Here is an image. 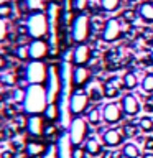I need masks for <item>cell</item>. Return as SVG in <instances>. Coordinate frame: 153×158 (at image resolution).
I'll return each instance as SVG.
<instances>
[{"mask_svg":"<svg viewBox=\"0 0 153 158\" xmlns=\"http://www.w3.org/2000/svg\"><path fill=\"white\" fill-rule=\"evenodd\" d=\"M0 99H2V97H0Z\"/></svg>","mask_w":153,"mask_h":158,"instance_id":"43","label":"cell"},{"mask_svg":"<svg viewBox=\"0 0 153 158\" xmlns=\"http://www.w3.org/2000/svg\"><path fill=\"white\" fill-rule=\"evenodd\" d=\"M3 64H5V63H3V58L0 56V68H3Z\"/></svg>","mask_w":153,"mask_h":158,"instance_id":"40","label":"cell"},{"mask_svg":"<svg viewBox=\"0 0 153 158\" xmlns=\"http://www.w3.org/2000/svg\"><path fill=\"white\" fill-rule=\"evenodd\" d=\"M137 13H138V12H137ZM137 13H135V10H123V12H122V18L125 20V22H130V20L135 17Z\"/></svg>","mask_w":153,"mask_h":158,"instance_id":"34","label":"cell"},{"mask_svg":"<svg viewBox=\"0 0 153 158\" xmlns=\"http://www.w3.org/2000/svg\"><path fill=\"white\" fill-rule=\"evenodd\" d=\"M99 3H101V8L104 12H117L118 7H120V0H99Z\"/></svg>","mask_w":153,"mask_h":158,"instance_id":"22","label":"cell"},{"mask_svg":"<svg viewBox=\"0 0 153 158\" xmlns=\"http://www.w3.org/2000/svg\"><path fill=\"white\" fill-rule=\"evenodd\" d=\"M27 130L33 137L44 135V117L41 115H30L27 120Z\"/></svg>","mask_w":153,"mask_h":158,"instance_id":"14","label":"cell"},{"mask_svg":"<svg viewBox=\"0 0 153 158\" xmlns=\"http://www.w3.org/2000/svg\"><path fill=\"white\" fill-rule=\"evenodd\" d=\"M89 7V0H72V8L76 12H84Z\"/></svg>","mask_w":153,"mask_h":158,"instance_id":"29","label":"cell"},{"mask_svg":"<svg viewBox=\"0 0 153 158\" xmlns=\"http://www.w3.org/2000/svg\"><path fill=\"white\" fill-rule=\"evenodd\" d=\"M128 2H137V0H128Z\"/></svg>","mask_w":153,"mask_h":158,"instance_id":"42","label":"cell"},{"mask_svg":"<svg viewBox=\"0 0 153 158\" xmlns=\"http://www.w3.org/2000/svg\"><path fill=\"white\" fill-rule=\"evenodd\" d=\"M122 82H123V86H125L127 91H132V89H135V87H137V84H138L137 74H133V73H127L125 76H123Z\"/></svg>","mask_w":153,"mask_h":158,"instance_id":"24","label":"cell"},{"mask_svg":"<svg viewBox=\"0 0 153 158\" xmlns=\"http://www.w3.org/2000/svg\"><path fill=\"white\" fill-rule=\"evenodd\" d=\"M138 15H140L142 20H145L148 23H153V3L151 2H143L138 7Z\"/></svg>","mask_w":153,"mask_h":158,"instance_id":"19","label":"cell"},{"mask_svg":"<svg viewBox=\"0 0 153 158\" xmlns=\"http://www.w3.org/2000/svg\"><path fill=\"white\" fill-rule=\"evenodd\" d=\"M120 152H122L123 158H142L140 148H138V145H137V143H133V142L123 143V147H122Z\"/></svg>","mask_w":153,"mask_h":158,"instance_id":"17","label":"cell"},{"mask_svg":"<svg viewBox=\"0 0 153 158\" xmlns=\"http://www.w3.org/2000/svg\"><path fill=\"white\" fill-rule=\"evenodd\" d=\"M48 147H44L41 142H28L27 143V155L30 156H43Z\"/></svg>","mask_w":153,"mask_h":158,"instance_id":"20","label":"cell"},{"mask_svg":"<svg viewBox=\"0 0 153 158\" xmlns=\"http://www.w3.org/2000/svg\"><path fill=\"white\" fill-rule=\"evenodd\" d=\"M72 40L79 43H86L89 35H91V18L86 13H79L76 18L72 20V28H71Z\"/></svg>","mask_w":153,"mask_h":158,"instance_id":"5","label":"cell"},{"mask_svg":"<svg viewBox=\"0 0 153 158\" xmlns=\"http://www.w3.org/2000/svg\"><path fill=\"white\" fill-rule=\"evenodd\" d=\"M102 158H123L122 152H115V150H107L102 153Z\"/></svg>","mask_w":153,"mask_h":158,"instance_id":"32","label":"cell"},{"mask_svg":"<svg viewBox=\"0 0 153 158\" xmlns=\"http://www.w3.org/2000/svg\"><path fill=\"white\" fill-rule=\"evenodd\" d=\"M123 138L125 137H123L120 128H107V130H104L102 135H101V140L104 143V147H107V148L120 147L123 143Z\"/></svg>","mask_w":153,"mask_h":158,"instance_id":"11","label":"cell"},{"mask_svg":"<svg viewBox=\"0 0 153 158\" xmlns=\"http://www.w3.org/2000/svg\"><path fill=\"white\" fill-rule=\"evenodd\" d=\"M87 122L91 123V125H99L102 120V110H99V109H91V110L87 112Z\"/></svg>","mask_w":153,"mask_h":158,"instance_id":"23","label":"cell"},{"mask_svg":"<svg viewBox=\"0 0 153 158\" xmlns=\"http://www.w3.org/2000/svg\"><path fill=\"white\" fill-rule=\"evenodd\" d=\"M102 87H104V97L114 99V97H117L118 94H120V87H117L115 79H110V81H107Z\"/></svg>","mask_w":153,"mask_h":158,"instance_id":"21","label":"cell"},{"mask_svg":"<svg viewBox=\"0 0 153 158\" xmlns=\"http://www.w3.org/2000/svg\"><path fill=\"white\" fill-rule=\"evenodd\" d=\"M142 158H153V152H145L142 155Z\"/></svg>","mask_w":153,"mask_h":158,"instance_id":"39","label":"cell"},{"mask_svg":"<svg viewBox=\"0 0 153 158\" xmlns=\"http://www.w3.org/2000/svg\"><path fill=\"white\" fill-rule=\"evenodd\" d=\"M140 86H142V89H143L147 94H153V74H151V73L145 74V77L142 79Z\"/></svg>","mask_w":153,"mask_h":158,"instance_id":"26","label":"cell"},{"mask_svg":"<svg viewBox=\"0 0 153 158\" xmlns=\"http://www.w3.org/2000/svg\"><path fill=\"white\" fill-rule=\"evenodd\" d=\"M120 106H122L123 114L128 117H135V115H138V112L142 110L140 99H138L135 94H125L120 101Z\"/></svg>","mask_w":153,"mask_h":158,"instance_id":"10","label":"cell"},{"mask_svg":"<svg viewBox=\"0 0 153 158\" xmlns=\"http://www.w3.org/2000/svg\"><path fill=\"white\" fill-rule=\"evenodd\" d=\"M138 132H140L138 123H137V125H135V123H125V125L122 127V133H123V137H127V138L137 137Z\"/></svg>","mask_w":153,"mask_h":158,"instance_id":"25","label":"cell"},{"mask_svg":"<svg viewBox=\"0 0 153 158\" xmlns=\"http://www.w3.org/2000/svg\"><path fill=\"white\" fill-rule=\"evenodd\" d=\"M5 2H8V0H0V5H2V3H5Z\"/></svg>","mask_w":153,"mask_h":158,"instance_id":"41","label":"cell"},{"mask_svg":"<svg viewBox=\"0 0 153 158\" xmlns=\"http://www.w3.org/2000/svg\"><path fill=\"white\" fill-rule=\"evenodd\" d=\"M91 59V48L86 43L76 44V48L72 49V63L76 66H86Z\"/></svg>","mask_w":153,"mask_h":158,"instance_id":"13","label":"cell"},{"mask_svg":"<svg viewBox=\"0 0 153 158\" xmlns=\"http://www.w3.org/2000/svg\"><path fill=\"white\" fill-rule=\"evenodd\" d=\"M89 102H91V97H89L87 92L84 91L72 92L71 97H69V112H71V115L77 117L81 114H84L89 107Z\"/></svg>","mask_w":153,"mask_h":158,"instance_id":"7","label":"cell"},{"mask_svg":"<svg viewBox=\"0 0 153 158\" xmlns=\"http://www.w3.org/2000/svg\"><path fill=\"white\" fill-rule=\"evenodd\" d=\"M48 71L49 68L43 61H30L25 69V77H27L28 84H43L48 79Z\"/></svg>","mask_w":153,"mask_h":158,"instance_id":"6","label":"cell"},{"mask_svg":"<svg viewBox=\"0 0 153 158\" xmlns=\"http://www.w3.org/2000/svg\"><path fill=\"white\" fill-rule=\"evenodd\" d=\"M49 48H51V46H49L44 40H33V41L28 44L30 59H33V61H41L43 58L48 56Z\"/></svg>","mask_w":153,"mask_h":158,"instance_id":"12","label":"cell"},{"mask_svg":"<svg viewBox=\"0 0 153 158\" xmlns=\"http://www.w3.org/2000/svg\"><path fill=\"white\" fill-rule=\"evenodd\" d=\"M143 147H145L147 152H153V137H147L143 140Z\"/></svg>","mask_w":153,"mask_h":158,"instance_id":"36","label":"cell"},{"mask_svg":"<svg viewBox=\"0 0 153 158\" xmlns=\"http://www.w3.org/2000/svg\"><path fill=\"white\" fill-rule=\"evenodd\" d=\"M63 89V79H61V71L54 66H49L48 71V79H46V94H48V104L49 102H58L61 96Z\"/></svg>","mask_w":153,"mask_h":158,"instance_id":"4","label":"cell"},{"mask_svg":"<svg viewBox=\"0 0 153 158\" xmlns=\"http://www.w3.org/2000/svg\"><path fill=\"white\" fill-rule=\"evenodd\" d=\"M43 117L46 118V120H49V122L59 118V117H61V109H59V104L58 102H49L48 106H46V109H44V112H43Z\"/></svg>","mask_w":153,"mask_h":158,"instance_id":"18","label":"cell"},{"mask_svg":"<svg viewBox=\"0 0 153 158\" xmlns=\"http://www.w3.org/2000/svg\"><path fill=\"white\" fill-rule=\"evenodd\" d=\"M23 99H25V91H22V89H17V91H15V101L23 102Z\"/></svg>","mask_w":153,"mask_h":158,"instance_id":"38","label":"cell"},{"mask_svg":"<svg viewBox=\"0 0 153 158\" xmlns=\"http://www.w3.org/2000/svg\"><path fill=\"white\" fill-rule=\"evenodd\" d=\"M8 13H10V7H7L5 3H2V5H0V18L7 17Z\"/></svg>","mask_w":153,"mask_h":158,"instance_id":"37","label":"cell"},{"mask_svg":"<svg viewBox=\"0 0 153 158\" xmlns=\"http://www.w3.org/2000/svg\"><path fill=\"white\" fill-rule=\"evenodd\" d=\"M27 31L33 40H43L49 33V20L48 13L33 12L27 20Z\"/></svg>","mask_w":153,"mask_h":158,"instance_id":"2","label":"cell"},{"mask_svg":"<svg viewBox=\"0 0 153 158\" xmlns=\"http://www.w3.org/2000/svg\"><path fill=\"white\" fill-rule=\"evenodd\" d=\"M43 158H61L59 156V148H58V143L56 145H49L46 148V152H44Z\"/></svg>","mask_w":153,"mask_h":158,"instance_id":"28","label":"cell"},{"mask_svg":"<svg viewBox=\"0 0 153 158\" xmlns=\"http://www.w3.org/2000/svg\"><path fill=\"white\" fill-rule=\"evenodd\" d=\"M48 106V94L46 87L41 84H30L25 89V99H23V109L30 115H39L44 112Z\"/></svg>","mask_w":153,"mask_h":158,"instance_id":"1","label":"cell"},{"mask_svg":"<svg viewBox=\"0 0 153 158\" xmlns=\"http://www.w3.org/2000/svg\"><path fill=\"white\" fill-rule=\"evenodd\" d=\"M28 8L35 10V12H39V8H43V2L41 0H27Z\"/></svg>","mask_w":153,"mask_h":158,"instance_id":"31","label":"cell"},{"mask_svg":"<svg viewBox=\"0 0 153 158\" xmlns=\"http://www.w3.org/2000/svg\"><path fill=\"white\" fill-rule=\"evenodd\" d=\"M17 54H18V58H22V59H27V58H30L28 46H20V48H18V51H17Z\"/></svg>","mask_w":153,"mask_h":158,"instance_id":"33","label":"cell"},{"mask_svg":"<svg viewBox=\"0 0 153 158\" xmlns=\"http://www.w3.org/2000/svg\"><path fill=\"white\" fill-rule=\"evenodd\" d=\"M122 35V23L118 18H109L102 28V40L105 43H115Z\"/></svg>","mask_w":153,"mask_h":158,"instance_id":"9","label":"cell"},{"mask_svg":"<svg viewBox=\"0 0 153 158\" xmlns=\"http://www.w3.org/2000/svg\"><path fill=\"white\" fill-rule=\"evenodd\" d=\"M68 128H69L68 137L71 140L72 147H81L89 138V122H87V118H82L81 115L72 117Z\"/></svg>","mask_w":153,"mask_h":158,"instance_id":"3","label":"cell"},{"mask_svg":"<svg viewBox=\"0 0 153 158\" xmlns=\"http://www.w3.org/2000/svg\"><path fill=\"white\" fill-rule=\"evenodd\" d=\"M84 150H86V153L89 156H99L104 153V143L97 137H89L84 142Z\"/></svg>","mask_w":153,"mask_h":158,"instance_id":"16","label":"cell"},{"mask_svg":"<svg viewBox=\"0 0 153 158\" xmlns=\"http://www.w3.org/2000/svg\"><path fill=\"white\" fill-rule=\"evenodd\" d=\"M5 36H7V23L3 18H0V41L5 40Z\"/></svg>","mask_w":153,"mask_h":158,"instance_id":"35","label":"cell"},{"mask_svg":"<svg viewBox=\"0 0 153 158\" xmlns=\"http://www.w3.org/2000/svg\"><path fill=\"white\" fill-rule=\"evenodd\" d=\"M138 127L142 132H153V118L151 117H142L138 120Z\"/></svg>","mask_w":153,"mask_h":158,"instance_id":"27","label":"cell"},{"mask_svg":"<svg viewBox=\"0 0 153 158\" xmlns=\"http://www.w3.org/2000/svg\"><path fill=\"white\" fill-rule=\"evenodd\" d=\"M86 150L82 147H72L71 150V158H86Z\"/></svg>","mask_w":153,"mask_h":158,"instance_id":"30","label":"cell"},{"mask_svg":"<svg viewBox=\"0 0 153 158\" xmlns=\"http://www.w3.org/2000/svg\"><path fill=\"white\" fill-rule=\"evenodd\" d=\"M91 79V71L86 66H76L72 69V84L77 87L86 86Z\"/></svg>","mask_w":153,"mask_h":158,"instance_id":"15","label":"cell"},{"mask_svg":"<svg viewBox=\"0 0 153 158\" xmlns=\"http://www.w3.org/2000/svg\"><path fill=\"white\" fill-rule=\"evenodd\" d=\"M102 110V120L107 125H115L122 120V117L125 115L122 110V106L118 102H107L104 104V107L101 109Z\"/></svg>","mask_w":153,"mask_h":158,"instance_id":"8","label":"cell"}]
</instances>
